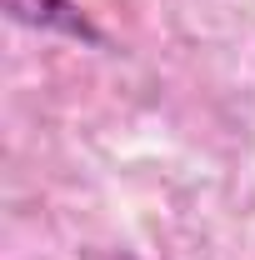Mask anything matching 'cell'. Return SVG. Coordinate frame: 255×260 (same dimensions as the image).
Returning <instances> with one entry per match:
<instances>
[{
	"label": "cell",
	"instance_id": "6da1fadb",
	"mask_svg": "<svg viewBox=\"0 0 255 260\" xmlns=\"http://www.w3.org/2000/svg\"><path fill=\"white\" fill-rule=\"evenodd\" d=\"M5 15L25 30L40 35H60V40H75L85 50H115L110 35L95 15L80 5V0H5Z\"/></svg>",
	"mask_w": 255,
	"mask_h": 260
}]
</instances>
